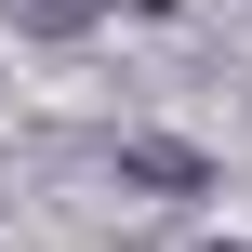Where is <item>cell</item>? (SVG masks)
<instances>
[{"mask_svg":"<svg viewBox=\"0 0 252 252\" xmlns=\"http://www.w3.org/2000/svg\"><path fill=\"white\" fill-rule=\"evenodd\" d=\"M120 186H146V199H199V186H213V159H199V146H173V133H133V146H120Z\"/></svg>","mask_w":252,"mask_h":252,"instance_id":"1","label":"cell"},{"mask_svg":"<svg viewBox=\"0 0 252 252\" xmlns=\"http://www.w3.org/2000/svg\"><path fill=\"white\" fill-rule=\"evenodd\" d=\"M120 13H173V0H120Z\"/></svg>","mask_w":252,"mask_h":252,"instance_id":"2","label":"cell"}]
</instances>
